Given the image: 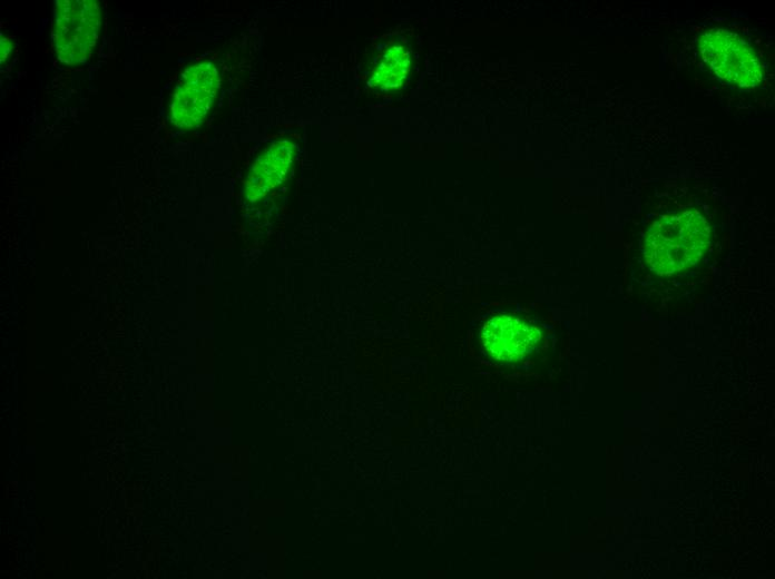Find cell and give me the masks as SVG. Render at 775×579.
I'll return each instance as SVG.
<instances>
[{
    "mask_svg": "<svg viewBox=\"0 0 775 579\" xmlns=\"http://www.w3.org/2000/svg\"><path fill=\"white\" fill-rule=\"evenodd\" d=\"M540 338L538 326L524 314L513 310H494L475 326L473 347L485 362L508 366L532 353Z\"/></svg>",
    "mask_w": 775,
    "mask_h": 579,
    "instance_id": "obj_1",
    "label": "cell"
},
{
    "mask_svg": "<svg viewBox=\"0 0 775 579\" xmlns=\"http://www.w3.org/2000/svg\"><path fill=\"white\" fill-rule=\"evenodd\" d=\"M101 24L100 6L95 0H56L51 38L58 59L67 65L82 63L95 47Z\"/></svg>",
    "mask_w": 775,
    "mask_h": 579,
    "instance_id": "obj_2",
    "label": "cell"
},
{
    "mask_svg": "<svg viewBox=\"0 0 775 579\" xmlns=\"http://www.w3.org/2000/svg\"><path fill=\"white\" fill-rule=\"evenodd\" d=\"M699 46L703 59L718 77L739 87H753L761 81L757 56L736 33L714 29L702 37Z\"/></svg>",
    "mask_w": 775,
    "mask_h": 579,
    "instance_id": "obj_3",
    "label": "cell"
},
{
    "mask_svg": "<svg viewBox=\"0 0 775 579\" xmlns=\"http://www.w3.org/2000/svg\"><path fill=\"white\" fill-rule=\"evenodd\" d=\"M218 82V72L212 62L187 68L180 75L169 104L173 124L179 128L199 125L214 102Z\"/></svg>",
    "mask_w": 775,
    "mask_h": 579,
    "instance_id": "obj_4",
    "label": "cell"
}]
</instances>
